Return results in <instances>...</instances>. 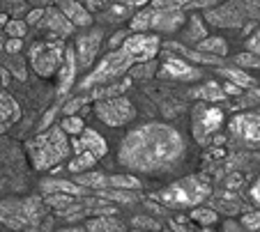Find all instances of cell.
I'll return each instance as SVG.
<instances>
[{
    "mask_svg": "<svg viewBox=\"0 0 260 232\" xmlns=\"http://www.w3.org/2000/svg\"><path fill=\"white\" fill-rule=\"evenodd\" d=\"M5 32L12 37V40H23L25 23H23V21H7V23H5Z\"/></svg>",
    "mask_w": 260,
    "mask_h": 232,
    "instance_id": "obj_31",
    "label": "cell"
},
{
    "mask_svg": "<svg viewBox=\"0 0 260 232\" xmlns=\"http://www.w3.org/2000/svg\"><path fill=\"white\" fill-rule=\"evenodd\" d=\"M159 76L171 79V81H198L203 74L196 69V67H191L187 60L166 58L161 64V69H159Z\"/></svg>",
    "mask_w": 260,
    "mask_h": 232,
    "instance_id": "obj_10",
    "label": "cell"
},
{
    "mask_svg": "<svg viewBox=\"0 0 260 232\" xmlns=\"http://www.w3.org/2000/svg\"><path fill=\"white\" fill-rule=\"evenodd\" d=\"M72 149H74V154L88 152V154H94L97 159H102L108 147H106V140H104L94 129H83L79 136H74Z\"/></svg>",
    "mask_w": 260,
    "mask_h": 232,
    "instance_id": "obj_11",
    "label": "cell"
},
{
    "mask_svg": "<svg viewBox=\"0 0 260 232\" xmlns=\"http://www.w3.org/2000/svg\"><path fill=\"white\" fill-rule=\"evenodd\" d=\"M237 64H242V67H260V55L255 53H240L235 58Z\"/></svg>",
    "mask_w": 260,
    "mask_h": 232,
    "instance_id": "obj_34",
    "label": "cell"
},
{
    "mask_svg": "<svg viewBox=\"0 0 260 232\" xmlns=\"http://www.w3.org/2000/svg\"><path fill=\"white\" fill-rule=\"evenodd\" d=\"M231 131L242 138L249 145H260V115L253 113H244V115H235L231 122Z\"/></svg>",
    "mask_w": 260,
    "mask_h": 232,
    "instance_id": "obj_9",
    "label": "cell"
},
{
    "mask_svg": "<svg viewBox=\"0 0 260 232\" xmlns=\"http://www.w3.org/2000/svg\"><path fill=\"white\" fill-rule=\"evenodd\" d=\"M108 184H113L115 188H122V191H138L141 188V179L138 177H132V175H113L108 177Z\"/></svg>",
    "mask_w": 260,
    "mask_h": 232,
    "instance_id": "obj_26",
    "label": "cell"
},
{
    "mask_svg": "<svg viewBox=\"0 0 260 232\" xmlns=\"http://www.w3.org/2000/svg\"><path fill=\"white\" fill-rule=\"evenodd\" d=\"M69 149H72V145L67 140V134L60 127L49 129V131L40 134L37 138H32L28 143L30 159H32V166L37 170L53 168L55 163L69 157Z\"/></svg>",
    "mask_w": 260,
    "mask_h": 232,
    "instance_id": "obj_2",
    "label": "cell"
},
{
    "mask_svg": "<svg viewBox=\"0 0 260 232\" xmlns=\"http://www.w3.org/2000/svg\"><path fill=\"white\" fill-rule=\"evenodd\" d=\"M246 49H249V53L260 55V30L255 32L253 37H249V42H246Z\"/></svg>",
    "mask_w": 260,
    "mask_h": 232,
    "instance_id": "obj_37",
    "label": "cell"
},
{
    "mask_svg": "<svg viewBox=\"0 0 260 232\" xmlns=\"http://www.w3.org/2000/svg\"><path fill=\"white\" fill-rule=\"evenodd\" d=\"M193 221L203 223V225H212V223H216V214L212 212V209H196V212L191 214Z\"/></svg>",
    "mask_w": 260,
    "mask_h": 232,
    "instance_id": "obj_33",
    "label": "cell"
},
{
    "mask_svg": "<svg viewBox=\"0 0 260 232\" xmlns=\"http://www.w3.org/2000/svg\"><path fill=\"white\" fill-rule=\"evenodd\" d=\"M221 90H223V94H240V92H242V90L237 88V85H233V83H226Z\"/></svg>",
    "mask_w": 260,
    "mask_h": 232,
    "instance_id": "obj_43",
    "label": "cell"
},
{
    "mask_svg": "<svg viewBox=\"0 0 260 232\" xmlns=\"http://www.w3.org/2000/svg\"><path fill=\"white\" fill-rule=\"evenodd\" d=\"M5 51H7V53H19V51H21V40H10L5 44Z\"/></svg>",
    "mask_w": 260,
    "mask_h": 232,
    "instance_id": "obj_42",
    "label": "cell"
},
{
    "mask_svg": "<svg viewBox=\"0 0 260 232\" xmlns=\"http://www.w3.org/2000/svg\"><path fill=\"white\" fill-rule=\"evenodd\" d=\"M129 67H134L132 58H129V55L124 53L122 49H118V51H113V53H108L106 58H104L102 62L94 67L92 74H88L83 81H81L79 88L81 90H90L92 85L111 83L113 79H120V76H122L124 71L129 69Z\"/></svg>",
    "mask_w": 260,
    "mask_h": 232,
    "instance_id": "obj_5",
    "label": "cell"
},
{
    "mask_svg": "<svg viewBox=\"0 0 260 232\" xmlns=\"http://www.w3.org/2000/svg\"><path fill=\"white\" fill-rule=\"evenodd\" d=\"M94 113L108 127H124L136 118V108L132 101L124 97H111V99H99L94 104Z\"/></svg>",
    "mask_w": 260,
    "mask_h": 232,
    "instance_id": "obj_7",
    "label": "cell"
},
{
    "mask_svg": "<svg viewBox=\"0 0 260 232\" xmlns=\"http://www.w3.org/2000/svg\"><path fill=\"white\" fill-rule=\"evenodd\" d=\"M210 182L201 175H191V177H184L164 191H159L157 198L171 207H198L201 203H205V198H210Z\"/></svg>",
    "mask_w": 260,
    "mask_h": 232,
    "instance_id": "obj_3",
    "label": "cell"
},
{
    "mask_svg": "<svg viewBox=\"0 0 260 232\" xmlns=\"http://www.w3.org/2000/svg\"><path fill=\"white\" fill-rule=\"evenodd\" d=\"M21 108L14 99L5 92V88L0 85V131H7L12 124L19 120Z\"/></svg>",
    "mask_w": 260,
    "mask_h": 232,
    "instance_id": "obj_17",
    "label": "cell"
},
{
    "mask_svg": "<svg viewBox=\"0 0 260 232\" xmlns=\"http://www.w3.org/2000/svg\"><path fill=\"white\" fill-rule=\"evenodd\" d=\"M122 221H118L115 216H97L92 221L85 223V232H124Z\"/></svg>",
    "mask_w": 260,
    "mask_h": 232,
    "instance_id": "obj_20",
    "label": "cell"
},
{
    "mask_svg": "<svg viewBox=\"0 0 260 232\" xmlns=\"http://www.w3.org/2000/svg\"><path fill=\"white\" fill-rule=\"evenodd\" d=\"M251 200H253L255 205H260V177L255 179V184L251 186Z\"/></svg>",
    "mask_w": 260,
    "mask_h": 232,
    "instance_id": "obj_41",
    "label": "cell"
},
{
    "mask_svg": "<svg viewBox=\"0 0 260 232\" xmlns=\"http://www.w3.org/2000/svg\"><path fill=\"white\" fill-rule=\"evenodd\" d=\"M0 221L10 227H28L40 221V203L28 200H7L0 205Z\"/></svg>",
    "mask_w": 260,
    "mask_h": 232,
    "instance_id": "obj_6",
    "label": "cell"
},
{
    "mask_svg": "<svg viewBox=\"0 0 260 232\" xmlns=\"http://www.w3.org/2000/svg\"><path fill=\"white\" fill-rule=\"evenodd\" d=\"M60 12L64 14V19L76 28H88L92 23V14L81 5L79 0H60Z\"/></svg>",
    "mask_w": 260,
    "mask_h": 232,
    "instance_id": "obj_15",
    "label": "cell"
},
{
    "mask_svg": "<svg viewBox=\"0 0 260 232\" xmlns=\"http://www.w3.org/2000/svg\"><path fill=\"white\" fill-rule=\"evenodd\" d=\"M97 161H99V159L94 157V154L79 152V154H74V159L69 161V170H72L74 175H79V173H88V170L92 168V166H94Z\"/></svg>",
    "mask_w": 260,
    "mask_h": 232,
    "instance_id": "obj_23",
    "label": "cell"
},
{
    "mask_svg": "<svg viewBox=\"0 0 260 232\" xmlns=\"http://www.w3.org/2000/svg\"><path fill=\"white\" fill-rule=\"evenodd\" d=\"M122 5H127V7H134V5H145V3H150V0H120Z\"/></svg>",
    "mask_w": 260,
    "mask_h": 232,
    "instance_id": "obj_44",
    "label": "cell"
},
{
    "mask_svg": "<svg viewBox=\"0 0 260 232\" xmlns=\"http://www.w3.org/2000/svg\"><path fill=\"white\" fill-rule=\"evenodd\" d=\"M53 3H60V0H53Z\"/></svg>",
    "mask_w": 260,
    "mask_h": 232,
    "instance_id": "obj_47",
    "label": "cell"
},
{
    "mask_svg": "<svg viewBox=\"0 0 260 232\" xmlns=\"http://www.w3.org/2000/svg\"><path fill=\"white\" fill-rule=\"evenodd\" d=\"M184 140L171 124L150 122L134 129L120 145V163L138 173H159L180 161Z\"/></svg>",
    "mask_w": 260,
    "mask_h": 232,
    "instance_id": "obj_1",
    "label": "cell"
},
{
    "mask_svg": "<svg viewBox=\"0 0 260 232\" xmlns=\"http://www.w3.org/2000/svg\"><path fill=\"white\" fill-rule=\"evenodd\" d=\"M150 14H152V7H150V10L138 12V14L134 16L132 19V30L134 32H143V30L150 28Z\"/></svg>",
    "mask_w": 260,
    "mask_h": 232,
    "instance_id": "obj_29",
    "label": "cell"
},
{
    "mask_svg": "<svg viewBox=\"0 0 260 232\" xmlns=\"http://www.w3.org/2000/svg\"><path fill=\"white\" fill-rule=\"evenodd\" d=\"M46 203L51 207H67V205H74V196H67V193H46Z\"/></svg>",
    "mask_w": 260,
    "mask_h": 232,
    "instance_id": "obj_30",
    "label": "cell"
},
{
    "mask_svg": "<svg viewBox=\"0 0 260 232\" xmlns=\"http://www.w3.org/2000/svg\"><path fill=\"white\" fill-rule=\"evenodd\" d=\"M60 129H62L64 134L79 136L85 127H83V120H81V118H76V115H67V118L62 120V124H60Z\"/></svg>",
    "mask_w": 260,
    "mask_h": 232,
    "instance_id": "obj_27",
    "label": "cell"
},
{
    "mask_svg": "<svg viewBox=\"0 0 260 232\" xmlns=\"http://www.w3.org/2000/svg\"><path fill=\"white\" fill-rule=\"evenodd\" d=\"M44 12H46V10H32V12L28 14V23H30V25L40 23V21L44 19Z\"/></svg>",
    "mask_w": 260,
    "mask_h": 232,
    "instance_id": "obj_40",
    "label": "cell"
},
{
    "mask_svg": "<svg viewBox=\"0 0 260 232\" xmlns=\"http://www.w3.org/2000/svg\"><path fill=\"white\" fill-rule=\"evenodd\" d=\"M55 113H58V106H53V108H51V110H49V113H46V115H44V120H42V122H40V129H42V131H46V129H49V127H51V122H53Z\"/></svg>",
    "mask_w": 260,
    "mask_h": 232,
    "instance_id": "obj_38",
    "label": "cell"
},
{
    "mask_svg": "<svg viewBox=\"0 0 260 232\" xmlns=\"http://www.w3.org/2000/svg\"><path fill=\"white\" fill-rule=\"evenodd\" d=\"M226 232H244V230H242V227L237 225V223L228 221V223H226Z\"/></svg>",
    "mask_w": 260,
    "mask_h": 232,
    "instance_id": "obj_45",
    "label": "cell"
},
{
    "mask_svg": "<svg viewBox=\"0 0 260 232\" xmlns=\"http://www.w3.org/2000/svg\"><path fill=\"white\" fill-rule=\"evenodd\" d=\"M40 23L44 25L46 30H51V32H55V35H60V37L69 35V32L74 30V25L69 23V21L64 19L62 12H58V10H46L44 12V19H42Z\"/></svg>",
    "mask_w": 260,
    "mask_h": 232,
    "instance_id": "obj_18",
    "label": "cell"
},
{
    "mask_svg": "<svg viewBox=\"0 0 260 232\" xmlns=\"http://www.w3.org/2000/svg\"><path fill=\"white\" fill-rule=\"evenodd\" d=\"M191 97H193V99H205V101H219V99H223L226 94H223L221 85L207 83V85H203V88H196V90H193Z\"/></svg>",
    "mask_w": 260,
    "mask_h": 232,
    "instance_id": "obj_25",
    "label": "cell"
},
{
    "mask_svg": "<svg viewBox=\"0 0 260 232\" xmlns=\"http://www.w3.org/2000/svg\"><path fill=\"white\" fill-rule=\"evenodd\" d=\"M198 49H201V53L214 55V58H219V55H226V53H228V44L221 40V37H205V40L198 42Z\"/></svg>",
    "mask_w": 260,
    "mask_h": 232,
    "instance_id": "obj_21",
    "label": "cell"
},
{
    "mask_svg": "<svg viewBox=\"0 0 260 232\" xmlns=\"http://www.w3.org/2000/svg\"><path fill=\"white\" fill-rule=\"evenodd\" d=\"M159 42L157 35H145V32H134V35L124 37V42L120 44V49L132 58L134 64H141V62H147V60H152L154 55L159 53Z\"/></svg>",
    "mask_w": 260,
    "mask_h": 232,
    "instance_id": "obj_8",
    "label": "cell"
},
{
    "mask_svg": "<svg viewBox=\"0 0 260 232\" xmlns=\"http://www.w3.org/2000/svg\"><path fill=\"white\" fill-rule=\"evenodd\" d=\"M189 37H191V40H205V28H203L198 16L191 19V32H189Z\"/></svg>",
    "mask_w": 260,
    "mask_h": 232,
    "instance_id": "obj_35",
    "label": "cell"
},
{
    "mask_svg": "<svg viewBox=\"0 0 260 232\" xmlns=\"http://www.w3.org/2000/svg\"><path fill=\"white\" fill-rule=\"evenodd\" d=\"M64 60V44L60 40L55 42H37L30 49V64L37 76L42 79H53L58 76Z\"/></svg>",
    "mask_w": 260,
    "mask_h": 232,
    "instance_id": "obj_4",
    "label": "cell"
},
{
    "mask_svg": "<svg viewBox=\"0 0 260 232\" xmlns=\"http://www.w3.org/2000/svg\"><path fill=\"white\" fill-rule=\"evenodd\" d=\"M42 191L44 193H67V196H85L88 188L79 186V184H72V182H62V179H46L42 182Z\"/></svg>",
    "mask_w": 260,
    "mask_h": 232,
    "instance_id": "obj_19",
    "label": "cell"
},
{
    "mask_svg": "<svg viewBox=\"0 0 260 232\" xmlns=\"http://www.w3.org/2000/svg\"><path fill=\"white\" fill-rule=\"evenodd\" d=\"M196 0H152V10H184Z\"/></svg>",
    "mask_w": 260,
    "mask_h": 232,
    "instance_id": "obj_28",
    "label": "cell"
},
{
    "mask_svg": "<svg viewBox=\"0 0 260 232\" xmlns=\"http://www.w3.org/2000/svg\"><path fill=\"white\" fill-rule=\"evenodd\" d=\"M7 23V16L5 14H0V25H5Z\"/></svg>",
    "mask_w": 260,
    "mask_h": 232,
    "instance_id": "obj_46",
    "label": "cell"
},
{
    "mask_svg": "<svg viewBox=\"0 0 260 232\" xmlns=\"http://www.w3.org/2000/svg\"><path fill=\"white\" fill-rule=\"evenodd\" d=\"M102 40H104V32L102 30H92L88 35H81L76 40V46H74V53L79 58V64L81 67H90L97 55L99 46H102Z\"/></svg>",
    "mask_w": 260,
    "mask_h": 232,
    "instance_id": "obj_12",
    "label": "cell"
},
{
    "mask_svg": "<svg viewBox=\"0 0 260 232\" xmlns=\"http://www.w3.org/2000/svg\"><path fill=\"white\" fill-rule=\"evenodd\" d=\"M74 79H76V53L74 49H64V60H62V67L58 71V94L64 97V94L72 90Z\"/></svg>",
    "mask_w": 260,
    "mask_h": 232,
    "instance_id": "obj_14",
    "label": "cell"
},
{
    "mask_svg": "<svg viewBox=\"0 0 260 232\" xmlns=\"http://www.w3.org/2000/svg\"><path fill=\"white\" fill-rule=\"evenodd\" d=\"M81 5L85 7V10L92 14V12H99V10H104V7L108 5V0H79Z\"/></svg>",
    "mask_w": 260,
    "mask_h": 232,
    "instance_id": "obj_36",
    "label": "cell"
},
{
    "mask_svg": "<svg viewBox=\"0 0 260 232\" xmlns=\"http://www.w3.org/2000/svg\"><path fill=\"white\" fill-rule=\"evenodd\" d=\"M221 122H223V110L216 108V106L205 108L201 113V118H198V122H196V138L203 140V136L216 131V129L221 127Z\"/></svg>",
    "mask_w": 260,
    "mask_h": 232,
    "instance_id": "obj_16",
    "label": "cell"
},
{
    "mask_svg": "<svg viewBox=\"0 0 260 232\" xmlns=\"http://www.w3.org/2000/svg\"><path fill=\"white\" fill-rule=\"evenodd\" d=\"M81 104H83V99H72V101L64 106V118H67V115H74V113H76V110L81 108Z\"/></svg>",
    "mask_w": 260,
    "mask_h": 232,
    "instance_id": "obj_39",
    "label": "cell"
},
{
    "mask_svg": "<svg viewBox=\"0 0 260 232\" xmlns=\"http://www.w3.org/2000/svg\"><path fill=\"white\" fill-rule=\"evenodd\" d=\"M74 184H79V186H83V188H99V191H102L108 184V177L104 173H79Z\"/></svg>",
    "mask_w": 260,
    "mask_h": 232,
    "instance_id": "obj_24",
    "label": "cell"
},
{
    "mask_svg": "<svg viewBox=\"0 0 260 232\" xmlns=\"http://www.w3.org/2000/svg\"><path fill=\"white\" fill-rule=\"evenodd\" d=\"M242 225L249 232H258L260 230V212H249L242 216Z\"/></svg>",
    "mask_w": 260,
    "mask_h": 232,
    "instance_id": "obj_32",
    "label": "cell"
},
{
    "mask_svg": "<svg viewBox=\"0 0 260 232\" xmlns=\"http://www.w3.org/2000/svg\"><path fill=\"white\" fill-rule=\"evenodd\" d=\"M184 21H187V16H184V12H180V10H152V14H150V28L147 30L175 32Z\"/></svg>",
    "mask_w": 260,
    "mask_h": 232,
    "instance_id": "obj_13",
    "label": "cell"
},
{
    "mask_svg": "<svg viewBox=\"0 0 260 232\" xmlns=\"http://www.w3.org/2000/svg\"><path fill=\"white\" fill-rule=\"evenodd\" d=\"M219 74H221V76H226V79L231 81L233 85H237L240 90H244V88H253V85H255V83H253V79H251V76L246 74V71L235 69V67H233V69H231V67H221Z\"/></svg>",
    "mask_w": 260,
    "mask_h": 232,
    "instance_id": "obj_22",
    "label": "cell"
}]
</instances>
